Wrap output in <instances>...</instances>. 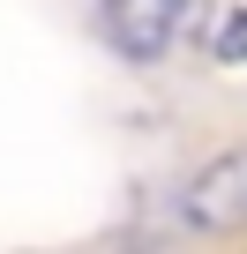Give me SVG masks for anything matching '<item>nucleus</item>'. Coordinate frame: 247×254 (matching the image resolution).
Here are the masks:
<instances>
[{
    "label": "nucleus",
    "mask_w": 247,
    "mask_h": 254,
    "mask_svg": "<svg viewBox=\"0 0 247 254\" xmlns=\"http://www.w3.org/2000/svg\"><path fill=\"white\" fill-rule=\"evenodd\" d=\"M210 60H217V67H247V0H232V8L217 15V30H210Z\"/></svg>",
    "instance_id": "3"
},
{
    "label": "nucleus",
    "mask_w": 247,
    "mask_h": 254,
    "mask_svg": "<svg viewBox=\"0 0 247 254\" xmlns=\"http://www.w3.org/2000/svg\"><path fill=\"white\" fill-rule=\"evenodd\" d=\"M97 45L128 67H158L187 38V0H97Z\"/></svg>",
    "instance_id": "2"
},
{
    "label": "nucleus",
    "mask_w": 247,
    "mask_h": 254,
    "mask_svg": "<svg viewBox=\"0 0 247 254\" xmlns=\"http://www.w3.org/2000/svg\"><path fill=\"white\" fill-rule=\"evenodd\" d=\"M172 217L195 239H240L247 232V135L217 142L210 157H195L172 187Z\"/></svg>",
    "instance_id": "1"
}]
</instances>
